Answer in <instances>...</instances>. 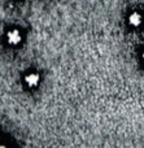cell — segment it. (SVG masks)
<instances>
[{
  "mask_svg": "<svg viewBox=\"0 0 144 148\" xmlns=\"http://www.w3.org/2000/svg\"><path fill=\"white\" fill-rule=\"evenodd\" d=\"M5 40L9 46L16 47L18 44H21V42H22V34L18 29H10L5 34Z\"/></svg>",
  "mask_w": 144,
  "mask_h": 148,
  "instance_id": "cell-1",
  "label": "cell"
},
{
  "mask_svg": "<svg viewBox=\"0 0 144 148\" xmlns=\"http://www.w3.org/2000/svg\"><path fill=\"white\" fill-rule=\"evenodd\" d=\"M23 81H25V83L27 84V87L35 88V87H38L39 83H40V75H39V73H36V72H31V73L26 74Z\"/></svg>",
  "mask_w": 144,
  "mask_h": 148,
  "instance_id": "cell-2",
  "label": "cell"
},
{
  "mask_svg": "<svg viewBox=\"0 0 144 148\" xmlns=\"http://www.w3.org/2000/svg\"><path fill=\"white\" fill-rule=\"evenodd\" d=\"M127 22H129V25L131 27H139L143 22V16L139 12H132L127 17Z\"/></svg>",
  "mask_w": 144,
  "mask_h": 148,
  "instance_id": "cell-3",
  "label": "cell"
},
{
  "mask_svg": "<svg viewBox=\"0 0 144 148\" xmlns=\"http://www.w3.org/2000/svg\"><path fill=\"white\" fill-rule=\"evenodd\" d=\"M142 59H143V61H144V51L142 52Z\"/></svg>",
  "mask_w": 144,
  "mask_h": 148,
  "instance_id": "cell-4",
  "label": "cell"
}]
</instances>
